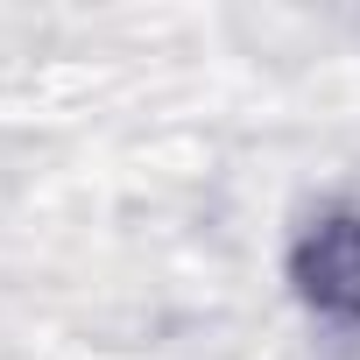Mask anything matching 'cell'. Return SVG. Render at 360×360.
Segmentation results:
<instances>
[{
    "label": "cell",
    "instance_id": "cell-1",
    "mask_svg": "<svg viewBox=\"0 0 360 360\" xmlns=\"http://www.w3.org/2000/svg\"><path fill=\"white\" fill-rule=\"evenodd\" d=\"M290 283L311 311L360 325V212H325L290 248Z\"/></svg>",
    "mask_w": 360,
    "mask_h": 360
}]
</instances>
